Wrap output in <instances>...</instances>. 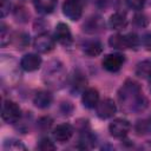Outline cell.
<instances>
[{"label":"cell","mask_w":151,"mask_h":151,"mask_svg":"<svg viewBox=\"0 0 151 151\" xmlns=\"http://www.w3.org/2000/svg\"><path fill=\"white\" fill-rule=\"evenodd\" d=\"M118 101L122 110L126 113L143 112L147 107V99L144 96L140 85L132 79L125 80L119 88Z\"/></svg>","instance_id":"obj_1"},{"label":"cell","mask_w":151,"mask_h":151,"mask_svg":"<svg viewBox=\"0 0 151 151\" xmlns=\"http://www.w3.org/2000/svg\"><path fill=\"white\" fill-rule=\"evenodd\" d=\"M44 83L51 88H60L67 80L66 70L59 60H52L47 64L42 73Z\"/></svg>","instance_id":"obj_2"},{"label":"cell","mask_w":151,"mask_h":151,"mask_svg":"<svg viewBox=\"0 0 151 151\" xmlns=\"http://www.w3.org/2000/svg\"><path fill=\"white\" fill-rule=\"evenodd\" d=\"M109 45L116 50H127L136 48L139 45V38L134 33L129 34H114L109 39Z\"/></svg>","instance_id":"obj_3"},{"label":"cell","mask_w":151,"mask_h":151,"mask_svg":"<svg viewBox=\"0 0 151 151\" xmlns=\"http://www.w3.org/2000/svg\"><path fill=\"white\" fill-rule=\"evenodd\" d=\"M1 118L5 123L15 124L21 119V109L13 100H5L1 109Z\"/></svg>","instance_id":"obj_4"},{"label":"cell","mask_w":151,"mask_h":151,"mask_svg":"<svg viewBox=\"0 0 151 151\" xmlns=\"http://www.w3.org/2000/svg\"><path fill=\"white\" fill-rule=\"evenodd\" d=\"M84 5V0H65L63 4V13L70 20L77 21L83 15Z\"/></svg>","instance_id":"obj_5"},{"label":"cell","mask_w":151,"mask_h":151,"mask_svg":"<svg viewBox=\"0 0 151 151\" xmlns=\"http://www.w3.org/2000/svg\"><path fill=\"white\" fill-rule=\"evenodd\" d=\"M130 129H131V124L125 118H116L109 125L110 134L114 138H118V139L125 138L127 136Z\"/></svg>","instance_id":"obj_6"},{"label":"cell","mask_w":151,"mask_h":151,"mask_svg":"<svg viewBox=\"0 0 151 151\" xmlns=\"http://www.w3.org/2000/svg\"><path fill=\"white\" fill-rule=\"evenodd\" d=\"M55 46V39L48 33L44 32L38 34L33 40V47L39 53H50Z\"/></svg>","instance_id":"obj_7"},{"label":"cell","mask_w":151,"mask_h":151,"mask_svg":"<svg viewBox=\"0 0 151 151\" xmlns=\"http://www.w3.org/2000/svg\"><path fill=\"white\" fill-rule=\"evenodd\" d=\"M116 111H117L116 103L110 98H104V99L99 100L96 106L97 116L100 119H109V118L113 117Z\"/></svg>","instance_id":"obj_8"},{"label":"cell","mask_w":151,"mask_h":151,"mask_svg":"<svg viewBox=\"0 0 151 151\" xmlns=\"http://www.w3.org/2000/svg\"><path fill=\"white\" fill-rule=\"evenodd\" d=\"M124 61H125L124 55H122L119 53H110L104 57L101 65L109 72H117L122 68Z\"/></svg>","instance_id":"obj_9"},{"label":"cell","mask_w":151,"mask_h":151,"mask_svg":"<svg viewBox=\"0 0 151 151\" xmlns=\"http://www.w3.org/2000/svg\"><path fill=\"white\" fill-rule=\"evenodd\" d=\"M41 63H42V60L38 54L28 53L21 58L20 67L26 72H33V71H37L41 66Z\"/></svg>","instance_id":"obj_10"},{"label":"cell","mask_w":151,"mask_h":151,"mask_svg":"<svg viewBox=\"0 0 151 151\" xmlns=\"http://www.w3.org/2000/svg\"><path fill=\"white\" fill-rule=\"evenodd\" d=\"M54 39L61 45L68 46L72 42V33L68 25L64 22H59L54 29Z\"/></svg>","instance_id":"obj_11"},{"label":"cell","mask_w":151,"mask_h":151,"mask_svg":"<svg viewBox=\"0 0 151 151\" xmlns=\"http://www.w3.org/2000/svg\"><path fill=\"white\" fill-rule=\"evenodd\" d=\"M73 132H74V130H73L72 125L64 123V124L57 125V127L53 130V138L58 143H66L72 138Z\"/></svg>","instance_id":"obj_12"},{"label":"cell","mask_w":151,"mask_h":151,"mask_svg":"<svg viewBox=\"0 0 151 151\" xmlns=\"http://www.w3.org/2000/svg\"><path fill=\"white\" fill-rule=\"evenodd\" d=\"M127 22H129V19H127L126 13L118 11V12H114L113 14H111V17L109 19V27L113 31H122V29L126 28Z\"/></svg>","instance_id":"obj_13"},{"label":"cell","mask_w":151,"mask_h":151,"mask_svg":"<svg viewBox=\"0 0 151 151\" xmlns=\"http://www.w3.org/2000/svg\"><path fill=\"white\" fill-rule=\"evenodd\" d=\"M86 86H87V79H86L85 74L79 70L76 71L73 77H72L71 85H70L71 92H73V93H83L86 90Z\"/></svg>","instance_id":"obj_14"},{"label":"cell","mask_w":151,"mask_h":151,"mask_svg":"<svg viewBox=\"0 0 151 151\" xmlns=\"http://www.w3.org/2000/svg\"><path fill=\"white\" fill-rule=\"evenodd\" d=\"M104 21L101 19V17L99 15H93L90 17L83 25V31L86 33H98L101 32L104 29Z\"/></svg>","instance_id":"obj_15"},{"label":"cell","mask_w":151,"mask_h":151,"mask_svg":"<svg viewBox=\"0 0 151 151\" xmlns=\"http://www.w3.org/2000/svg\"><path fill=\"white\" fill-rule=\"evenodd\" d=\"M81 101L83 105L87 109H94L99 101V92L93 87H87L81 93Z\"/></svg>","instance_id":"obj_16"},{"label":"cell","mask_w":151,"mask_h":151,"mask_svg":"<svg viewBox=\"0 0 151 151\" xmlns=\"http://www.w3.org/2000/svg\"><path fill=\"white\" fill-rule=\"evenodd\" d=\"M81 48H83V52L86 55L93 58V57L99 55L103 52V48L104 47H103V44L99 40H97V39H90V40H86V41L83 42Z\"/></svg>","instance_id":"obj_17"},{"label":"cell","mask_w":151,"mask_h":151,"mask_svg":"<svg viewBox=\"0 0 151 151\" xmlns=\"http://www.w3.org/2000/svg\"><path fill=\"white\" fill-rule=\"evenodd\" d=\"M52 100H53L52 94L46 90L38 91L33 97V104L38 109H47V107H50L51 104H52Z\"/></svg>","instance_id":"obj_18"},{"label":"cell","mask_w":151,"mask_h":151,"mask_svg":"<svg viewBox=\"0 0 151 151\" xmlns=\"http://www.w3.org/2000/svg\"><path fill=\"white\" fill-rule=\"evenodd\" d=\"M33 4L37 12L41 14H50L55 9L58 0H33Z\"/></svg>","instance_id":"obj_19"},{"label":"cell","mask_w":151,"mask_h":151,"mask_svg":"<svg viewBox=\"0 0 151 151\" xmlns=\"http://www.w3.org/2000/svg\"><path fill=\"white\" fill-rule=\"evenodd\" d=\"M18 50H24L29 44V35L26 32H17L12 34V41H11Z\"/></svg>","instance_id":"obj_20"},{"label":"cell","mask_w":151,"mask_h":151,"mask_svg":"<svg viewBox=\"0 0 151 151\" xmlns=\"http://www.w3.org/2000/svg\"><path fill=\"white\" fill-rule=\"evenodd\" d=\"M136 76H138L142 79H151V61L150 60H143L137 64L136 66Z\"/></svg>","instance_id":"obj_21"},{"label":"cell","mask_w":151,"mask_h":151,"mask_svg":"<svg viewBox=\"0 0 151 151\" xmlns=\"http://www.w3.org/2000/svg\"><path fill=\"white\" fill-rule=\"evenodd\" d=\"M134 131L139 136H145L151 133V119L138 120L134 125Z\"/></svg>","instance_id":"obj_22"},{"label":"cell","mask_w":151,"mask_h":151,"mask_svg":"<svg viewBox=\"0 0 151 151\" xmlns=\"http://www.w3.org/2000/svg\"><path fill=\"white\" fill-rule=\"evenodd\" d=\"M149 22H150L149 17H147L145 13H143V12L136 13V14L133 15L132 24H133L136 27H138V28H144V27H146V26L149 25Z\"/></svg>","instance_id":"obj_23"},{"label":"cell","mask_w":151,"mask_h":151,"mask_svg":"<svg viewBox=\"0 0 151 151\" xmlns=\"http://www.w3.org/2000/svg\"><path fill=\"white\" fill-rule=\"evenodd\" d=\"M11 41H12V33L9 32V28L5 24H1V28H0V44H1V46L5 47Z\"/></svg>","instance_id":"obj_24"},{"label":"cell","mask_w":151,"mask_h":151,"mask_svg":"<svg viewBox=\"0 0 151 151\" xmlns=\"http://www.w3.org/2000/svg\"><path fill=\"white\" fill-rule=\"evenodd\" d=\"M4 149L19 151V150H26V146H25L20 140H17V139H8V140H5V143H4Z\"/></svg>","instance_id":"obj_25"},{"label":"cell","mask_w":151,"mask_h":151,"mask_svg":"<svg viewBox=\"0 0 151 151\" xmlns=\"http://www.w3.org/2000/svg\"><path fill=\"white\" fill-rule=\"evenodd\" d=\"M13 13H14V18H15L18 21H20V22L27 21L28 17H29V13L27 12V9H26L24 6H17V7L14 8Z\"/></svg>","instance_id":"obj_26"},{"label":"cell","mask_w":151,"mask_h":151,"mask_svg":"<svg viewBox=\"0 0 151 151\" xmlns=\"http://www.w3.org/2000/svg\"><path fill=\"white\" fill-rule=\"evenodd\" d=\"M37 147L39 150H41V151H52V150H55L54 143L50 138H46V137L40 139V142H39V144H38Z\"/></svg>","instance_id":"obj_27"},{"label":"cell","mask_w":151,"mask_h":151,"mask_svg":"<svg viewBox=\"0 0 151 151\" xmlns=\"http://www.w3.org/2000/svg\"><path fill=\"white\" fill-rule=\"evenodd\" d=\"M52 123H53L52 118H50V117H41V118L37 122V126H38V129H39L41 132H45V131H47V130L51 129Z\"/></svg>","instance_id":"obj_28"},{"label":"cell","mask_w":151,"mask_h":151,"mask_svg":"<svg viewBox=\"0 0 151 151\" xmlns=\"http://www.w3.org/2000/svg\"><path fill=\"white\" fill-rule=\"evenodd\" d=\"M145 4H146V0H126V5L134 11L142 9Z\"/></svg>","instance_id":"obj_29"},{"label":"cell","mask_w":151,"mask_h":151,"mask_svg":"<svg viewBox=\"0 0 151 151\" xmlns=\"http://www.w3.org/2000/svg\"><path fill=\"white\" fill-rule=\"evenodd\" d=\"M9 8H11L9 1L8 0H1V17L2 18H5L9 13Z\"/></svg>","instance_id":"obj_30"},{"label":"cell","mask_w":151,"mask_h":151,"mask_svg":"<svg viewBox=\"0 0 151 151\" xmlns=\"http://www.w3.org/2000/svg\"><path fill=\"white\" fill-rule=\"evenodd\" d=\"M72 111H73V106H72L71 103L64 101L61 104V112H63V114H71Z\"/></svg>","instance_id":"obj_31"},{"label":"cell","mask_w":151,"mask_h":151,"mask_svg":"<svg viewBox=\"0 0 151 151\" xmlns=\"http://www.w3.org/2000/svg\"><path fill=\"white\" fill-rule=\"evenodd\" d=\"M142 41H143V45H144L147 50H151V33L144 34L143 38H142Z\"/></svg>","instance_id":"obj_32"},{"label":"cell","mask_w":151,"mask_h":151,"mask_svg":"<svg viewBox=\"0 0 151 151\" xmlns=\"http://www.w3.org/2000/svg\"><path fill=\"white\" fill-rule=\"evenodd\" d=\"M150 92H151V79H150Z\"/></svg>","instance_id":"obj_33"}]
</instances>
